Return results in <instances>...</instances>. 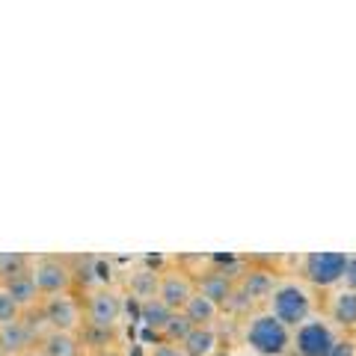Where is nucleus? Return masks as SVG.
Wrapping results in <instances>:
<instances>
[{"mask_svg":"<svg viewBox=\"0 0 356 356\" xmlns=\"http://www.w3.org/2000/svg\"><path fill=\"white\" fill-rule=\"evenodd\" d=\"M243 344L255 356H288L291 353V330L270 312H255L243 324Z\"/></svg>","mask_w":356,"mask_h":356,"instance_id":"f257e3e1","label":"nucleus"},{"mask_svg":"<svg viewBox=\"0 0 356 356\" xmlns=\"http://www.w3.org/2000/svg\"><path fill=\"white\" fill-rule=\"evenodd\" d=\"M315 309V297H312L309 285L297 282V280H285L276 285L273 297L267 300V312L273 318H280L288 330H297L300 324H306Z\"/></svg>","mask_w":356,"mask_h":356,"instance_id":"f03ea898","label":"nucleus"},{"mask_svg":"<svg viewBox=\"0 0 356 356\" xmlns=\"http://www.w3.org/2000/svg\"><path fill=\"white\" fill-rule=\"evenodd\" d=\"M39 312H42V321H44V327L48 330L81 332V327H83V303H81V297H77L74 291L42 297Z\"/></svg>","mask_w":356,"mask_h":356,"instance_id":"7ed1b4c3","label":"nucleus"},{"mask_svg":"<svg viewBox=\"0 0 356 356\" xmlns=\"http://www.w3.org/2000/svg\"><path fill=\"white\" fill-rule=\"evenodd\" d=\"M336 341V327L324 318H309L306 324L291 330V353L297 356H330Z\"/></svg>","mask_w":356,"mask_h":356,"instance_id":"20e7f679","label":"nucleus"},{"mask_svg":"<svg viewBox=\"0 0 356 356\" xmlns=\"http://www.w3.org/2000/svg\"><path fill=\"white\" fill-rule=\"evenodd\" d=\"M348 252H309L303 255V280L315 288H332L344 282V270H348Z\"/></svg>","mask_w":356,"mask_h":356,"instance_id":"39448f33","label":"nucleus"},{"mask_svg":"<svg viewBox=\"0 0 356 356\" xmlns=\"http://www.w3.org/2000/svg\"><path fill=\"white\" fill-rule=\"evenodd\" d=\"M33 276H36V285H39L42 297L74 291V273H72V261L69 259H57V255L33 259Z\"/></svg>","mask_w":356,"mask_h":356,"instance_id":"423d86ee","label":"nucleus"},{"mask_svg":"<svg viewBox=\"0 0 356 356\" xmlns=\"http://www.w3.org/2000/svg\"><path fill=\"white\" fill-rule=\"evenodd\" d=\"M42 332H48L44 324H33L30 312H24L18 321L0 327V350L6 356H27L33 350H39Z\"/></svg>","mask_w":356,"mask_h":356,"instance_id":"0eeeda50","label":"nucleus"},{"mask_svg":"<svg viewBox=\"0 0 356 356\" xmlns=\"http://www.w3.org/2000/svg\"><path fill=\"white\" fill-rule=\"evenodd\" d=\"M122 294L116 291L113 285L107 288H95V291L83 294V321L86 324H95V327H119V318H122Z\"/></svg>","mask_w":356,"mask_h":356,"instance_id":"6e6552de","label":"nucleus"},{"mask_svg":"<svg viewBox=\"0 0 356 356\" xmlns=\"http://www.w3.org/2000/svg\"><path fill=\"white\" fill-rule=\"evenodd\" d=\"M199 291L196 280L181 267H170V270H161V291L158 300L166 303L172 312H184V306L191 303V297Z\"/></svg>","mask_w":356,"mask_h":356,"instance_id":"1a4fd4ad","label":"nucleus"},{"mask_svg":"<svg viewBox=\"0 0 356 356\" xmlns=\"http://www.w3.org/2000/svg\"><path fill=\"white\" fill-rule=\"evenodd\" d=\"M69 261H72V273H74V288H81L83 294L95 291V288H107L113 282L110 261L98 259V255H81V259H69Z\"/></svg>","mask_w":356,"mask_h":356,"instance_id":"9d476101","label":"nucleus"},{"mask_svg":"<svg viewBox=\"0 0 356 356\" xmlns=\"http://www.w3.org/2000/svg\"><path fill=\"white\" fill-rule=\"evenodd\" d=\"M276 276L270 270H261V267H250L247 273L241 276V282H238V294L243 300H250V306L255 303H267V300L273 297L276 291Z\"/></svg>","mask_w":356,"mask_h":356,"instance_id":"9b49d317","label":"nucleus"},{"mask_svg":"<svg viewBox=\"0 0 356 356\" xmlns=\"http://www.w3.org/2000/svg\"><path fill=\"white\" fill-rule=\"evenodd\" d=\"M3 288H6L9 294H13V300L21 306V312H30V309H36V306L42 303V294H39L36 276H33V264L27 267V270L15 273L13 280H9Z\"/></svg>","mask_w":356,"mask_h":356,"instance_id":"f8f14e48","label":"nucleus"},{"mask_svg":"<svg viewBox=\"0 0 356 356\" xmlns=\"http://www.w3.org/2000/svg\"><path fill=\"white\" fill-rule=\"evenodd\" d=\"M125 285L143 306V303H149V300L158 297V291H161V270L158 267H137V270L128 273Z\"/></svg>","mask_w":356,"mask_h":356,"instance_id":"ddd939ff","label":"nucleus"},{"mask_svg":"<svg viewBox=\"0 0 356 356\" xmlns=\"http://www.w3.org/2000/svg\"><path fill=\"white\" fill-rule=\"evenodd\" d=\"M39 353L42 356H81L83 344L77 339V332L48 330V332H42V339H39Z\"/></svg>","mask_w":356,"mask_h":356,"instance_id":"4468645a","label":"nucleus"},{"mask_svg":"<svg viewBox=\"0 0 356 356\" xmlns=\"http://www.w3.org/2000/svg\"><path fill=\"white\" fill-rule=\"evenodd\" d=\"M196 288H199V291H202L208 300H214L217 306L226 309V306H229V300L235 297V288H238V285L232 282L226 273H220V270H208V273H202V276L196 280Z\"/></svg>","mask_w":356,"mask_h":356,"instance_id":"2eb2a0df","label":"nucleus"},{"mask_svg":"<svg viewBox=\"0 0 356 356\" xmlns=\"http://www.w3.org/2000/svg\"><path fill=\"white\" fill-rule=\"evenodd\" d=\"M330 321L341 330H356V291H341L332 294L330 300Z\"/></svg>","mask_w":356,"mask_h":356,"instance_id":"dca6fc26","label":"nucleus"},{"mask_svg":"<svg viewBox=\"0 0 356 356\" xmlns=\"http://www.w3.org/2000/svg\"><path fill=\"white\" fill-rule=\"evenodd\" d=\"M77 339H81L83 350H89V353L110 350V348H116V344H119V327H95V324H86V321H83Z\"/></svg>","mask_w":356,"mask_h":356,"instance_id":"f3484780","label":"nucleus"},{"mask_svg":"<svg viewBox=\"0 0 356 356\" xmlns=\"http://www.w3.org/2000/svg\"><path fill=\"white\" fill-rule=\"evenodd\" d=\"M220 348V336L214 327H193V332L181 341L184 356H214Z\"/></svg>","mask_w":356,"mask_h":356,"instance_id":"a211bd4d","label":"nucleus"},{"mask_svg":"<svg viewBox=\"0 0 356 356\" xmlns=\"http://www.w3.org/2000/svg\"><path fill=\"white\" fill-rule=\"evenodd\" d=\"M217 315H220V306L214 303V300H208L202 291H196L191 297V303L184 306V318L191 321L193 327H214Z\"/></svg>","mask_w":356,"mask_h":356,"instance_id":"6ab92c4d","label":"nucleus"},{"mask_svg":"<svg viewBox=\"0 0 356 356\" xmlns=\"http://www.w3.org/2000/svg\"><path fill=\"white\" fill-rule=\"evenodd\" d=\"M140 315H143V321H146V327L154 330V332L161 336L163 327L170 324V318L175 315V312L166 306V303H161L158 297H154V300H149V303H143V306H140Z\"/></svg>","mask_w":356,"mask_h":356,"instance_id":"aec40b11","label":"nucleus"},{"mask_svg":"<svg viewBox=\"0 0 356 356\" xmlns=\"http://www.w3.org/2000/svg\"><path fill=\"white\" fill-rule=\"evenodd\" d=\"M191 332H193V324L184 318V312H175V315L170 318V324L163 327L161 339H163L166 344H175V348H181V341L191 336Z\"/></svg>","mask_w":356,"mask_h":356,"instance_id":"412c9836","label":"nucleus"},{"mask_svg":"<svg viewBox=\"0 0 356 356\" xmlns=\"http://www.w3.org/2000/svg\"><path fill=\"white\" fill-rule=\"evenodd\" d=\"M30 264H33V259L24 252H0V285H6L15 273L27 270Z\"/></svg>","mask_w":356,"mask_h":356,"instance_id":"4be33fe9","label":"nucleus"},{"mask_svg":"<svg viewBox=\"0 0 356 356\" xmlns=\"http://www.w3.org/2000/svg\"><path fill=\"white\" fill-rule=\"evenodd\" d=\"M24 312H21V306L13 300V294L6 291L3 285H0V327L3 324H13V321H18Z\"/></svg>","mask_w":356,"mask_h":356,"instance_id":"5701e85b","label":"nucleus"},{"mask_svg":"<svg viewBox=\"0 0 356 356\" xmlns=\"http://www.w3.org/2000/svg\"><path fill=\"white\" fill-rule=\"evenodd\" d=\"M330 356H356V341L353 339H339Z\"/></svg>","mask_w":356,"mask_h":356,"instance_id":"b1692460","label":"nucleus"},{"mask_svg":"<svg viewBox=\"0 0 356 356\" xmlns=\"http://www.w3.org/2000/svg\"><path fill=\"white\" fill-rule=\"evenodd\" d=\"M344 288L348 291H356V255L348 259V270H344Z\"/></svg>","mask_w":356,"mask_h":356,"instance_id":"393cba45","label":"nucleus"},{"mask_svg":"<svg viewBox=\"0 0 356 356\" xmlns=\"http://www.w3.org/2000/svg\"><path fill=\"white\" fill-rule=\"evenodd\" d=\"M149 356H184V353H181V348H175V344L161 341V344H154V350Z\"/></svg>","mask_w":356,"mask_h":356,"instance_id":"a878e982","label":"nucleus"},{"mask_svg":"<svg viewBox=\"0 0 356 356\" xmlns=\"http://www.w3.org/2000/svg\"><path fill=\"white\" fill-rule=\"evenodd\" d=\"M89 356H122L119 348H110V350H95V353H89Z\"/></svg>","mask_w":356,"mask_h":356,"instance_id":"bb28decb","label":"nucleus"},{"mask_svg":"<svg viewBox=\"0 0 356 356\" xmlns=\"http://www.w3.org/2000/svg\"><path fill=\"white\" fill-rule=\"evenodd\" d=\"M27 356H42V353H39V350H33V353H27Z\"/></svg>","mask_w":356,"mask_h":356,"instance_id":"cd10ccee","label":"nucleus"},{"mask_svg":"<svg viewBox=\"0 0 356 356\" xmlns=\"http://www.w3.org/2000/svg\"><path fill=\"white\" fill-rule=\"evenodd\" d=\"M0 356H6V353H3V350H0Z\"/></svg>","mask_w":356,"mask_h":356,"instance_id":"c85d7f7f","label":"nucleus"}]
</instances>
